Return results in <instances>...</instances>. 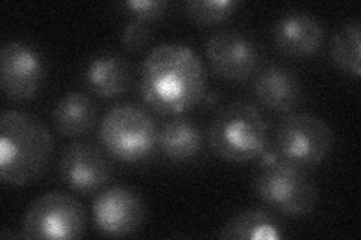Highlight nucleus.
I'll use <instances>...</instances> for the list:
<instances>
[{
    "label": "nucleus",
    "mask_w": 361,
    "mask_h": 240,
    "mask_svg": "<svg viewBox=\"0 0 361 240\" xmlns=\"http://www.w3.org/2000/svg\"><path fill=\"white\" fill-rule=\"evenodd\" d=\"M98 232L109 237H126L140 230L146 221V204L128 187H111L101 192L92 206Z\"/></svg>",
    "instance_id": "obj_9"
},
{
    "label": "nucleus",
    "mask_w": 361,
    "mask_h": 240,
    "mask_svg": "<svg viewBox=\"0 0 361 240\" xmlns=\"http://www.w3.org/2000/svg\"><path fill=\"white\" fill-rule=\"evenodd\" d=\"M86 213L80 201L62 192L33 200L23 216L25 239H78L85 233Z\"/></svg>",
    "instance_id": "obj_6"
},
{
    "label": "nucleus",
    "mask_w": 361,
    "mask_h": 240,
    "mask_svg": "<svg viewBox=\"0 0 361 240\" xmlns=\"http://www.w3.org/2000/svg\"><path fill=\"white\" fill-rule=\"evenodd\" d=\"M255 94L259 102L271 111L286 113L301 99V84L297 75L288 68L273 65L259 74Z\"/></svg>",
    "instance_id": "obj_13"
},
{
    "label": "nucleus",
    "mask_w": 361,
    "mask_h": 240,
    "mask_svg": "<svg viewBox=\"0 0 361 240\" xmlns=\"http://www.w3.org/2000/svg\"><path fill=\"white\" fill-rule=\"evenodd\" d=\"M229 240H280L285 237L283 225L262 209H250L235 215L226 222L219 234Z\"/></svg>",
    "instance_id": "obj_17"
},
{
    "label": "nucleus",
    "mask_w": 361,
    "mask_h": 240,
    "mask_svg": "<svg viewBox=\"0 0 361 240\" xmlns=\"http://www.w3.org/2000/svg\"><path fill=\"white\" fill-rule=\"evenodd\" d=\"M259 198L269 208L288 215H309L316 206V188L300 168L276 152H264L255 180Z\"/></svg>",
    "instance_id": "obj_4"
},
{
    "label": "nucleus",
    "mask_w": 361,
    "mask_h": 240,
    "mask_svg": "<svg viewBox=\"0 0 361 240\" xmlns=\"http://www.w3.org/2000/svg\"><path fill=\"white\" fill-rule=\"evenodd\" d=\"M85 80L94 95L104 99L116 98L126 94L130 86V66L118 54H99L87 63Z\"/></svg>",
    "instance_id": "obj_14"
},
{
    "label": "nucleus",
    "mask_w": 361,
    "mask_h": 240,
    "mask_svg": "<svg viewBox=\"0 0 361 240\" xmlns=\"http://www.w3.org/2000/svg\"><path fill=\"white\" fill-rule=\"evenodd\" d=\"M208 143L214 153L226 161H252L267 151V122L250 102H232L212 120Z\"/></svg>",
    "instance_id": "obj_3"
},
{
    "label": "nucleus",
    "mask_w": 361,
    "mask_h": 240,
    "mask_svg": "<svg viewBox=\"0 0 361 240\" xmlns=\"http://www.w3.org/2000/svg\"><path fill=\"white\" fill-rule=\"evenodd\" d=\"M277 153L297 165H318L330 156L333 132L322 119L307 113H292L277 130Z\"/></svg>",
    "instance_id": "obj_7"
},
{
    "label": "nucleus",
    "mask_w": 361,
    "mask_h": 240,
    "mask_svg": "<svg viewBox=\"0 0 361 240\" xmlns=\"http://www.w3.org/2000/svg\"><path fill=\"white\" fill-rule=\"evenodd\" d=\"M207 57L212 71L228 82L250 78L261 61L256 44L233 30H221L209 37Z\"/></svg>",
    "instance_id": "obj_10"
},
{
    "label": "nucleus",
    "mask_w": 361,
    "mask_h": 240,
    "mask_svg": "<svg viewBox=\"0 0 361 240\" xmlns=\"http://www.w3.org/2000/svg\"><path fill=\"white\" fill-rule=\"evenodd\" d=\"M151 38V29L145 21L133 20L122 30L121 44L130 51H139L148 44Z\"/></svg>",
    "instance_id": "obj_20"
},
{
    "label": "nucleus",
    "mask_w": 361,
    "mask_h": 240,
    "mask_svg": "<svg viewBox=\"0 0 361 240\" xmlns=\"http://www.w3.org/2000/svg\"><path fill=\"white\" fill-rule=\"evenodd\" d=\"M45 75L41 54L30 45L9 41L0 50V84L9 101H29L38 94Z\"/></svg>",
    "instance_id": "obj_8"
},
{
    "label": "nucleus",
    "mask_w": 361,
    "mask_h": 240,
    "mask_svg": "<svg viewBox=\"0 0 361 240\" xmlns=\"http://www.w3.org/2000/svg\"><path fill=\"white\" fill-rule=\"evenodd\" d=\"M140 95L152 110L180 114L197 106L205 96L207 74L200 57L184 44H161L142 66Z\"/></svg>",
    "instance_id": "obj_1"
},
{
    "label": "nucleus",
    "mask_w": 361,
    "mask_h": 240,
    "mask_svg": "<svg viewBox=\"0 0 361 240\" xmlns=\"http://www.w3.org/2000/svg\"><path fill=\"white\" fill-rule=\"evenodd\" d=\"M157 144L167 159L173 163H187L200 151L202 132L195 122L173 119L158 131Z\"/></svg>",
    "instance_id": "obj_16"
},
{
    "label": "nucleus",
    "mask_w": 361,
    "mask_h": 240,
    "mask_svg": "<svg viewBox=\"0 0 361 240\" xmlns=\"http://www.w3.org/2000/svg\"><path fill=\"white\" fill-rule=\"evenodd\" d=\"M236 6L235 0H190L185 4V13L197 25L212 26L228 20Z\"/></svg>",
    "instance_id": "obj_19"
},
{
    "label": "nucleus",
    "mask_w": 361,
    "mask_h": 240,
    "mask_svg": "<svg viewBox=\"0 0 361 240\" xmlns=\"http://www.w3.org/2000/svg\"><path fill=\"white\" fill-rule=\"evenodd\" d=\"M157 128L151 114L137 104H118L101 122L99 139L106 151L122 163H140L157 146Z\"/></svg>",
    "instance_id": "obj_5"
},
{
    "label": "nucleus",
    "mask_w": 361,
    "mask_h": 240,
    "mask_svg": "<svg viewBox=\"0 0 361 240\" xmlns=\"http://www.w3.org/2000/svg\"><path fill=\"white\" fill-rule=\"evenodd\" d=\"M361 23L348 20L331 39V59L342 72L358 78L361 75Z\"/></svg>",
    "instance_id": "obj_18"
},
{
    "label": "nucleus",
    "mask_w": 361,
    "mask_h": 240,
    "mask_svg": "<svg viewBox=\"0 0 361 240\" xmlns=\"http://www.w3.org/2000/svg\"><path fill=\"white\" fill-rule=\"evenodd\" d=\"M54 140L32 114L5 110L0 116V177L11 187L39 179L50 165Z\"/></svg>",
    "instance_id": "obj_2"
},
{
    "label": "nucleus",
    "mask_w": 361,
    "mask_h": 240,
    "mask_svg": "<svg viewBox=\"0 0 361 240\" xmlns=\"http://www.w3.org/2000/svg\"><path fill=\"white\" fill-rule=\"evenodd\" d=\"M324 29L321 23L306 13H289L274 26L276 47L290 57H309L321 49Z\"/></svg>",
    "instance_id": "obj_12"
},
{
    "label": "nucleus",
    "mask_w": 361,
    "mask_h": 240,
    "mask_svg": "<svg viewBox=\"0 0 361 240\" xmlns=\"http://www.w3.org/2000/svg\"><path fill=\"white\" fill-rule=\"evenodd\" d=\"M123 6L135 17V20L146 23L163 17L169 5L163 0H128Z\"/></svg>",
    "instance_id": "obj_21"
},
{
    "label": "nucleus",
    "mask_w": 361,
    "mask_h": 240,
    "mask_svg": "<svg viewBox=\"0 0 361 240\" xmlns=\"http://www.w3.org/2000/svg\"><path fill=\"white\" fill-rule=\"evenodd\" d=\"M97 120V107L82 92L63 95L53 108L54 128L63 137H82L87 134Z\"/></svg>",
    "instance_id": "obj_15"
},
{
    "label": "nucleus",
    "mask_w": 361,
    "mask_h": 240,
    "mask_svg": "<svg viewBox=\"0 0 361 240\" xmlns=\"http://www.w3.org/2000/svg\"><path fill=\"white\" fill-rule=\"evenodd\" d=\"M59 170L68 188L80 194L99 189L111 176V167L106 155L89 143L68 146L62 155Z\"/></svg>",
    "instance_id": "obj_11"
}]
</instances>
